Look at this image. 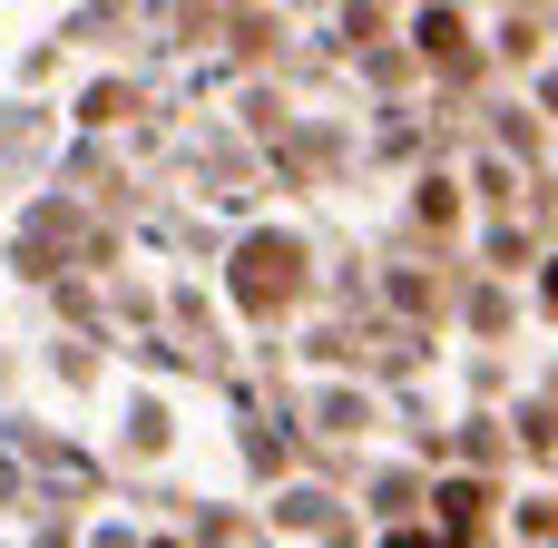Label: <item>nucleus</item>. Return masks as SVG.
Returning <instances> with one entry per match:
<instances>
[{
    "instance_id": "7ed1b4c3",
    "label": "nucleus",
    "mask_w": 558,
    "mask_h": 548,
    "mask_svg": "<svg viewBox=\"0 0 558 548\" xmlns=\"http://www.w3.org/2000/svg\"><path fill=\"white\" fill-rule=\"evenodd\" d=\"M392 548H432V539H422V529H392Z\"/></svg>"
},
{
    "instance_id": "20e7f679",
    "label": "nucleus",
    "mask_w": 558,
    "mask_h": 548,
    "mask_svg": "<svg viewBox=\"0 0 558 548\" xmlns=\"http://www.w3.org/2000/svg\"><path fill=\"white\" fill-rule=\"evenodd\" d=\"M549 304H558V265H549Z\"/></svg>"
},
{
    "instance_id": "f257e3e1",
    "label": "nucleus",
    "mask_w": 558,
    "mask_h": 548,
    "mask_svg": "<svg viewBox=\"0 0 558 548\" xmlns=\"http://www.w3.org/2000/svg\"><path fill=\"white\" fill-rule=\"evenodd\" d=\"M284 284H294V245H245L235 294H245V304H284Z\"/></svg>"
},
{
    "instance_id": "f03ea898",
    "label": "nucleus",
    "mask_w": 558,
    "mask_h": 548,
    "mask_svg": "<svg viewBox=\"0 0 558 548\" xmlns=\"http://www.w3.org/2000/svg\"><path fill=\"white\" fill-rule=\"evenodd\" d=\"M422 49L451 59V49H461V20H451V10H422Z\"/></svg>"
}]
</instances>
